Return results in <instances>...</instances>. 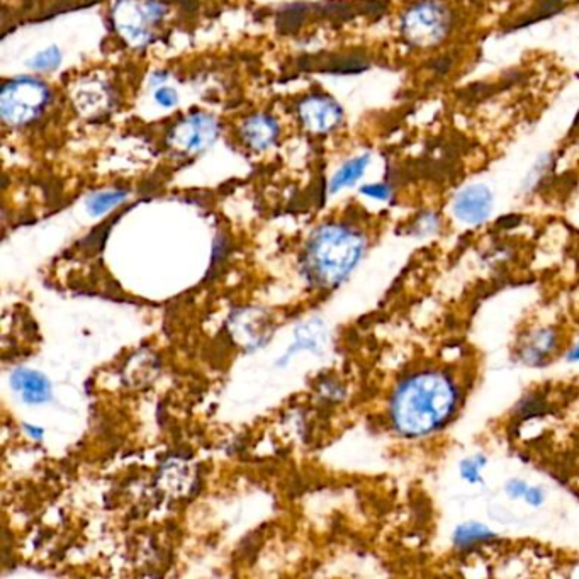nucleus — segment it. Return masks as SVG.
I'll return each instance as SVG.
<instances>
[{
    "instance_id": "obj_17",
    "label": "nucleus",
    "mask_w": 579,
    "mask_h": 579,
    "mask_svg": "<svg viewBox=\"0 0 579 579\" xmlns=\"http://www.w3.org/2000/svg\"><path fill=\"white\" fill-rule=\"evenodd\" d=\"M364 58L360 57H333L327 65H321L323 72H332V74H355L362 72L366 68Z\"/></svg>"
},
{
    "instance_id": "obj_24",
    "label": "nucleus",
    "mask_w": 579,
    "mask_h": 579,
    "mask_svg": "<svg viewBox=\"0 0 579 579\" xmlns=\"http://www.w3.org/2000/svg\"><path fill=\"white\" fill-rule=\"evenodd\" d=\"M527 491H529V486L522 483V481H512V483H508V486H506V493L512 496V498H525Z\"/></svg>"
},
{
    "instance_id": "obj_1",
    "label": "nucleus",
    "mask_w": 579,
    "mask_h": 579,
    "mask_svg": "<svg viewBox=\"0 0 579 579\" xmlns=\"http://www.w3.org/2000/svg\"><path fill=\"white\" fill-rule=\"evenodd\" d=\"M457 405L456 386L439 371L408 377L394 393L391 418L406 437H423L444 427Z\"/></svg>"
},
{
    "instance_id": "obj_4",
    "label": "nucleus",
    "mask_w": 579,
    "mask_h": 579,
    "mask_svg": "<svg viewBox=\"0 0 579 579\" xmlns=\"http://www.w3.org/2000/svg\"><path fill=\"white\" fill-rule=\"evenodd\" d=\"M48 101L50 90L38 80H11L0 92V114L6 123L23 126L38 118Z\"/></svg>"
},
{
    "instance_id": "obj_7",
    "label": "nucleus",
    "mask_w": 579,
    "mask_h": 579,
    "mask_svg": "<svg viewBox=\"0 0 579 579\" xmlns=\"http://www.w3.org/2000/svg\"><path fill=\"white\" fill-rule=\"evenodd\" d=\"M299 118L313 133H330L342 123V107L332 97H306L299 104Z\"/></svg>"
},
{
    "instance_id": "obj_26",
    "label": "nucleus",
    "mask_w": 579,
    "mask_h": 579,
    "mask_svg": "<svg viewBox=\"0 0 579 579\" xmlns=\"http://www.w3.org/2000/svg\"><path fill=\"white\" fill-rule=\"evenodd\" d=\"M569 362H579V343L571 350V354L568 355Z\"/></svg>"
},
{
    "instance_id": "obj_11",
    "label": "nucleus",
    "mask_w": 579,
    "mask_h": 579,
    "mask_svg": "<svg viewBox=\"0 0 579 579\" xmlns=\"http://www.w3.org/2000/svg\"><path fill=\"white\" fill-rule=\"evenodd\" d=\"M325 338H327V333H325V328H323L321 323H318V321L306 323L303 327L298 328L296 337H294L293 347L289 349L284 360L289 359L298 350H321L323 343H325Z\"/></svg>"
},
{
    "instance_id": "obj_10",
    "label": "nucleus",
    "mask_w": 579,
    "mask_h": 579,
    "mask_svg": "<svg viewBox=\"0 0 579 579\" xmlns=\"http://www.w3.org/2000/svg\"><path fill=\"white\" fill-rule=\"evenodd\" d=\"M242 136L253 150H265L276 143L279 126H277L276 119L265 114H255L243 123Z\"/></svg>"
},
{
    "instance_id": "obj_6",
    "label": "nucleus",
    "mask_w": 579,
    "mask_h": 579,
    "mask_svg": "<svg viewBox=\"0 0 579 579\" xmlns=\"http://www.w3.org/2000/svg\"><path fill=\"white\" fill-rule=\"evenodd\" d=\"M220 135V126L209 114L196 113L180 121L170 133L172 147L184 153L203 152Z\"/></svg>"
},
{
    "instance_id": "obj_5",
    "label": "nucleus",
    "mask_w": 579,
    "mask_h": 579,
    "mask_svg": "<svg viewBox=\"0 0 579 579\" xmlns=\"http://www.w3.org/2000/svg\"><path fill=\"white\" fill-rule=\"evenodd\" d=\"M165 7L155 0H119L113 19L119 34L133 46L153 40V26L164 17Z\"/></svg>"
},
{
    "instance_id": "obj_19",
    "label": "nucleus",
    "mask_w": 579,
    "mask_h": 579,
    "mask_svg": "<svg viewBox=\"0 0 579 579\" xmlns=\"http://www.w3.org/2000/svg\"><path fill=\"white\" fill-rule=\"evenodd\" d=\"M554 342H556V338H554L551 332H539L532 338L529 347L525 349V354H527V357H529L532 362L544 359V357L554 349Z\"/></svg>"
},
{
    "instance_id": "obj_12",
    "label": "nucleus",
    "mask_w": 579,
    "mask_h": 579,
    "mask_svg": "<svg viewBox=\"0 0 579 579\" xmlns=\"http://www.w3.org/2000/svg\"><path fill=\"white\" fill-rule=\"evenodd\" d=\"M369 162H371L369 153L349 160L342 169L338 170L337 174L333 175L332 182H330V192H338L345 187L354 186L355 182L366 172Z\"/></svg>"
},
{
    "instance_id": "obj_13",
    "label": "nucleus",
    "mask_w": 579,
    "mask_h": 579,
    "mask_svg": "<svg viewBox=\"0 0 579 579\" xmlns=\"http://www.w3.org/2000/svg\"><path fill=\"white\" fill-rule=\"evenodd\" d=\"M308 12H310V6H306V4L287 6L277 16V28L281 29L282 33H294L296 29L301 28V24L304 23Z\"/></svg>"
},
{
    "instance_id": "obj_3",
    "label": "nucleus",
    "mask_w": 579,
    "mask_h": 579,
    "mask_svg": "<svg viewBox=\"0 0 579 579\" xmlns=\"http://www.w3.org/2000/svg\"><path fill=\"white\" fill-rule=\"evenodd\" d=\"M452 14L442 0H420L406 11L403 33L415 46L439 45L449 34Z\"/></svg>"
},
{
    "instance_id": "obj_15",
    "label": "nucleus",
    "mask_w": 579,
    "mask_h": 579,
    "mask_svg": "<svg viewBox=\"0 0 579 579\" xmlns=\"http://www.w3.org/2000/svg\"><path fill=\"white\" fill-rule=\"evenodd\" d=\"M124 197H126V192L123 191L99 192L96 196L90 197L87 208L90 214L99 216L116 208L119 203H123Z\"/></svg>"
},
{
    "instance_id": "obj_23",
    "label": "nucleus",
    "mask_w": 579,
    "mask_h": 579,
    "mask_svg": "<svg viewBox=\"0 0 579 579\" xmlns=\"http://www.w3.org/2000/svg\"><path fill=\"white\" fill-rule=\"evenodd\" d=\"M158 104L162 107H174L177 106V102H179V96H177V92L174 89H170V87H162V89L158 90L157 96Z\"/></svg>"
},
{
    "instance_id": "obj_25",
    "label": "nucleus",
    "mask_w": 579,
    "mask_h": 579,
    "mask_svg": "<svg viewBox=\"0 0 579 579\" xmlns=\"http://www.w3.org/2000/svg\"><path fill=\"white\" fill-rule=\"evenodd\" d=\"M523 500L527 501L529 505L539 506L540 503L544 501V495H542V490H540V488H530L529 486V491H527V495H525Z\"/></svg>"
},
{
    "instance_id": "obj_14",
    "label": "nucleus",
    "mask_w": 579,
    "mask_h": 579,
    "mask_svg": "<svg viewBox=\"0 0 579 579\" xmlns=\"http://www.w3.org/2000/svg\"><path fill=\"white\" fill-rule=\"evenodd\" d=\"M491 537H493V534H491L490 530L483 527V525H479V523H464L454 534L457 546L462 547L473 546V544L491 539Z\"/></svg>"
},
{
    "instance_id": "obj_9",
    "label": "nucleus",
    "mask_w": 579,
    "mask_h": 579,
    "mask_svg": "<svg viewBox=\"0 0 579 579\" xmlns=\"http://www.w3.org/2000/svg\"><path fill=\"white\" fill-rule=\"evenodd\" d=\"M12 388L21 394L29 405H40L50 400V383L40 372L29 371V369H17L12 374Z\"/></svg>"
},
{
    "instance_id": "obj_8",
    "label": "nucleus",
    "mask_w": 579,
    "mask_h": 579,
    "mask_svg": "<svg viewBox=\"0 0 579 579\" xmlns=\"http://www.w3.org/2000/svg\"><path fill=\"white\" fill-rule=\"evenodd\" d=\"M454 214L462 223L479 225L490 218L493 209V194L481 184L466 187L454 199Z\"/></svg>"
},
{
    "instance_id": "obj_22",
    "label": "nucleus",
    "mask_w": 579,
    "mask_h": 579,
    "mask_svg": "<svg viewBox=\"0 0 579 579\" xmlns=\"http://www.w3.org/2000/svg\"><path fill=\"white\" fill-rule=\"evenodd\" d=\"M362 194L377 201H388L391 189L386 184H371V186L362 187Z\"/></svg>"
},
{
    "instance_id": "obj_16",
    "label": "nucleus",
    "mask_w": 579,
    "mask_h": 579,
    "mask_svg": "<svg viewBox=\"0 0 579 579\" xmlns=\"http://www.w3.org/2000/svg\"><path fill=\"white\" fill-rule=\"evenodd\" d=\"M316 11L320 12L321 16L335 17V19H352V17L360 12L359 4L354 6L352 2L347 0H325L320 6H316Z\"/></svg>"
},
{
    "instance_id": "obj_21",
    "label": "nucleus",
    "mask_w": 579,
    "mask_h": 579,
    "mask_svg": "<svg viewBox=\"0 0 579 579\" xmlns=\"http://www.w3.org/2000/svg\"><path fill=\"white\" fill-rule=\"evenodd\" d=\"M486 464L483 457H474V459H466L461 464L462 478L466 479L467 483H479L481 481V467Z\"/></svg>"
},
{
    "instance_id": "obj_20",
    "label": "nucleus",
    "mask_w": 579,
    "mask_h": 579,
    "mask_svg": "<svg viewBox=\"0 0 579 579\" xmlns=\"http://www.w3.org/2000/svg\"><path fill=\"white\" fill-rule=\"evenodd\" d=\"M75 101L79 104L80 109H84L85 113H94V109L101 107L102 102L106 101V94L102 92L101 87L84 89L80 90Z\"/></svg>"
},
{
    "instance_id": "obj_18",
    "label": "nucleus",
    "mask_w": 579,
    "mask_h": 579,
    "mask_svg": "<svg viewBox=\"0 0 579 579\" xmlns=\"http://www.w3.org/2000/svg\"><path fill=\"white\" fill-rule=\"evenodd\" d=\"M60 63H62V53L57 46H50L45 51L38 53L36 57L31 58L28 65L36 72H53L60 67Z\"/></svg>"
},
{
    "instance_id": "obj_2",
    "label": "nucleus",
    "mask_w": 579,
    "mask_h": 579,
    "mask_svg": "<svg viewBox=\"0 0 579 579\" xmlns=\"http://www.w3.org/2000/svg\"><path fill=\"white\" fill-rule=\"evenodd\" d=\"M364 250L366 240L359 231L343 225L321 226L304 252V272L315 286H338L359 264Z\"/></svg>"
}]
</instances>
